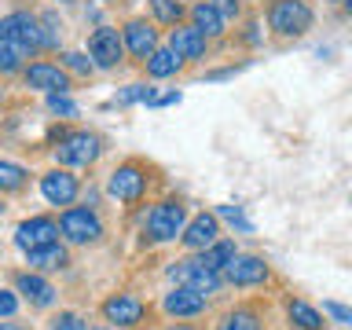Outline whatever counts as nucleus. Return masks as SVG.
Returning <instances> with one entry per match:
<instances>
[{"label": "nucleus", "mask_w": 352, "mask_h": 330, "mask_svg": "<svg viewBox=\"0 0 352 330\" xmlns=\"http://www.w3.org/2000/svg\"><path fill=\"white\" fill-rule=\"evenodd\" d=\"M268 26L279 37H301V33L312 30V8H308V0H272Z\"/></svg>", "instance_id": "1"}, {"label": "nucleus", "mask_w": 352, "mask_h": 330, "mask_svg": "<svg viewBox=\"0 0 352 330\" xmlns=\"http://www.w3.org/2000/svg\"><path fill=\"white\" fill-rule=\"evenodd\" d=\"M184 224H187V209H184V202H176V198H165V202H158L147 213L151 242H173L184 231Z\"/></svg>", "instance_id": "2"}, {"label": "nucleus", "mask_w": 352, "mask_h": 330, "mask_svg": "<svg viewBox=\"0 0 352 330\" xmlns=\"http://www.w3.org/2000/svg\"><path fill=\"white\" fill-rule=\"evenodd\" d=\"M0 30H4V41L26 48L30 55L37 48H44V26H41L37 15H30V11H15V15L0 19Z\"/></svg>", "instance_id": "3"}, {"label": "nucleus", "mask_w": 352, "mask_h": 330, "mask_svg": "<svg viewBox=\"0 0 352 330\" xmlns=\"http://www.w3.org/2000/svg\"><path fill=\"white\" fill-rule=\"evenodd\" d=\"M59 231L66 235V242H77V246H88V242H99L103 239V224H99V217L92 213V209H66V213L59 217Z\"/></svg>", "instance_id": "4"}, {"label": "nucleus", "mask_w": 352, "mask_h": 330, "mask_svg": "<svg viewBox=\"0 0 352 330\" xmlns=\"http://www.w3.org/2000/svg\"><path fill=\"white\" fill-rule=\"evenodd\" d=\"M169 275L176 279V286H191V290H198V294H217L220 290V272H213V268H206V264H198V257H187V261H176L173 268H169Z\"/></svg>", "instance_id": "5"}, {"label": "nucleus", "mask_w": 352, "mask_h": 330, "mask_svg": "<svg viewBox=\"0 0 352 330\" xmlns=\"http://www.w3.org/2000/svg\"><path fill=\"white\" fill-rule=\"evenodd\" d=\"M55 158L63 165H92L99 158V136H92V132H66L55 143Z\"/></svg>", "instance_id": "6"}, {"label": "nucleus", "mask_w": 352, "mask_h": 330, "mask_svg": "<svg viewBox=\"0 0 352 330\" xmlns=\"http://www.w3.org/2000/svg\"><path fill=\"white\" fill-rule=\"evenodd\" d=\"M272 275V268H268V261L264 257H257V253H235V257L228 261V268H224V279L231 283V286H261L264 279Z\"/></svg>", "instance_id": "7"}, {"label": "nucleus", "mask_w": 352, "mask_h": 330, "mask_svg": "<svg viewBox=\"0 0 352 330\" xmlns=\"http://www.w3.org/2000/svg\"><path fill=\"white\" fill-rule=\"evenodd\" d=\"M107 191L121 198V202H136V198L147 191V173L140 169L136 162H125V165H118L114 173H110V184H107Z\"/></svg>", "instance_id": "8"}, {"label": "nucleus", "mask_w": 352, "mask_h": 330, "mask_svg": "<svg viewBox=\"0 0 352 330\" xmlns=\"http://www.w3.org/2000/svg\"><path fill=\"white\" fill-rule=\"evenodd\" d=\"M88 55H92V63H96V66L110 70V66H118V63H121V55H125V41L118 37V30L99 26L92 37H88Z\"/></svg>", "instance_id": "9"}, {"label": "nucleus", "mask_w": 352, "mask_h": 330, "mask_svg": "<svg viewBox=\"0 0 352 330\" xmlns=\"http://www.w3.org/2000/svg\"><path fill=\"white\" fill-rule=\"evenodd\" d=\"M55 235H59V224H55L52 217H30V220H22L19 231H15V246L30 253V250H37V246L55 242Z\"/></svg>", "instance_id": "10"}, {"label": "nucleus", "mask_w": 352, "mask_h": 330, "mask_svg": "<svg viewBox=\"0 0 352 330\" xmlns=\"http://www.w3.org/2000/svg\"><path fill=\"white\" fill-rule=\"evenodd\" d=\"M77 191H81V184H77V176L66 173V169H52L48 176H41V195L48 198L52 206H74Z\"/></svg>", "instance_id": "11"}, {"label": "nucleus", "mask_w": 352, "mask_h": 330, "mask_svg": "<svg viewBox=\"0 0 352 330\" xmlns=\"http://www.w3.org/2000/svg\"><path fill=\"white\" fill-rule=\"evenodd\" d=\"M180 239H184L187 250H206V246H213V242L220 239V217H217V213H198L191 224H184Z\"/></svg>", "instance_id": "12"}, {"label": "nucleus", "mask_w": 352, "mask_h": 330, "mask_svg": "<svg viewBox=\"0 0 352 330\" xmlns=\"http://www.w3.org/2000/svg\"><path fill=\"white\" fill-rule=\"evenodd\" d=\"M206 294H198V290H191V286H176L173 294H165V301H162V308L169 316H176V319H191V316H202L206 312Z\"/></svg>", "instance_id": "13"}, {"label": "nucleus", "mask_w": 352, "mask_h": 330, "mask_svg": "<svg viewBox=\"0 0 352 330\" xmlns=\"http://www.w3.org/2000/svg\"><path fill=\"white\" fill-rule=\"evenodd\" d=\"M103 316L114 327H136L140 319L147 316V308H143V301H140V297H132V294H114L103 305Z\"/></svg>", "instance_id": "14"}, {"label": "nucleus", "mask_w": 352, "mask_h": 330, "mask_svg": "<svg viewBox=\"0 0 352 330\" xmlns=\"http://www.w3.org/2000/svg\"><path fill=\"white\" fill-rule=\"evenodd\" d=\"M26 85L52 96V92H66V88H70V77H66V70L55 63H33V66H26Z\"/></svg>", "instance_id": "15"}, {"label": "nucleus", "mask_w": 352, "mask_h": 330, "mask_svg": "<svg viewBox=\"0 0 352 330\" xmlns=\"http://www.w3.org/2000/svg\"><path fill=\"white\" fill-rule=\"evenodd\" d=\"M125 48L136 55V59L147 63L151 55H154V48H158V33H154L143 19H132L129 26H125Z\"/></svg>", "instance_id": "16"}, {"label": "nucleus", "mask_w": 352, "mask_h": 330, "mask_svg": "<svg viewBox=\"0 0 352 330\" xmlns=\"http://www.w3.org/2000/svg\"><path fill=\"white\" fill-rule=\"evenodd\" d=\"M169 48L180 55V59H202L206 55V33L198 26H176L169 33Z\"/></svg>", "instance_id": "17"}, {"label": "nucleus", "mask_w": 352, "mask_h": 330, "mask_svg": "<svg viewBox=\"0 0 352 330\" xmlns=\"http://www.w3.org/2000/svg\"><path fill=\"white\" fill-rule=\"evenodd\" d=\"M19 294L26 297L30 305H37V308H48L55 301V290H52V283H44L41 275H33V272H22L19 275Z\"/></svg>", "instance_id": "18"}, {"label": "nucleus", "mask_w": 352, "mask_h": 330, "mask_svg": "<svg viewBox=\"0 0 352 330\" xmlns=\"http://www.w3.org/2000/svg\"><path fill=\"white\" fill-rule=\"evenodd\" d=\"M26 257H30V268H37V272H55V268H66V250L59 246V242H48V246L30 250Z\"/></svg>", "instance_id": "19"}, {"label": "nucleus", "mask_w": 352, "mask_h": 330, "mask_svg": "<svg viewBox=\"0 0 352 330\" xmlns=\"http://www.w3.org/2000/svg\"><path fill=\"white\" fill-rule=\"evenodd\" d=\"M286 316H290V323L297 327V330H323L327 323H323V312L319 308H312L308 301H290L286 305Z\"/></svg>", "instance_id": "20"}, {"label": "nucleus", "mask_w": 352, "mask_h": 330, "mask_svg": "<svg viewBox=\"0 0 352 330\" xmlns=\"http://www.w3.org/2000/svg\"><path fill=\"white\" fill-rule=\"evenodd\" d=\"M231 257H235V242L231 239H217L213 246L198 250V264H206V268H213V272H224Z\"/></svg>", "instance_id": "21"}, {"label": "nucleus", "mask_w": 352, "mask_h": 330, "mask_svg": "<svg viewBox=\"0 0 352 330\" xmlns=\"http://www.w3.org/2000/svg\"><path fill=\"white\" fill-rule=\"evenodd\" d=\"M191 19H195V26L202 30L206 37H220V33H224V15H220L213 4H195Z\"/></svg>", "instance_id": "22"}, {"label": "nucleus", "mask_w": 352, "mask_h": 330, "mask_svg": "<svg viewBox=\"0 0 352 330\" xmlns=\"http://www.w3.org/2000/svg\"><path fill=\"white\" fill-rule=\"evenodd\" d=\"M180 66H184V59L173 48H154V55L147 59V74L151 77H173Z\"/></svg>", "instance_id": "23"}, {"label": "nucleus", "mask_w": 352, "mask_h": 330, "mask_svg": "<svg viewBox=\"0 0 352 330\" xmlns=\"http://www.w3.org/2000/svg\"><path fill=\"white\" fill-rule=\"evenodd\" d=\"M261 316H257V308H231V312L224 316V323H220V330H261Z\"/></svg>", "instance_id": "24"}, {"label": "nucleus", "mask_w": 352, "mask_h": 330, "mask_svg": "<svg viewBox=\"0 0 352 330\" xmlns=\"http://www.w3.org/2000/svg\"><path fill=\"white\" fill-rule=\"evenodd\" d=\"M22 59H30L26 48H19V44H11V41H0V74L22 70Z\"/></svg>", "instance_id": "25"}, {"label": "nucleus", "mask_w": 352, "mask_h": 330, "mask_svg": "<svg viewBox=\"0 0 352 330\" xmlns=\"http://www.w3.org/2000/svg\"><path fill=\"white\" fill-rule=\"evenodd\" d=\"M151 11L158 22H165V26H180V19H184L180 0H151Z\"/></svg>", "instance_id": "26"}, {"label": "nucleus", "mask_w": 352, "mask_h": 330, "mask_svg": "<svg viewBox=\"0 0 352 330\" xmlns=\"http://www.w3.org/2000/svg\"><path fill=\"white\" fill-rule=\"evenodd\" d=\"M26 184V169L15 162H0V191H19Z\"/></svg>", "instance_id": "27"}, {"label": "nucleus", "mask_w": 352, "mask_h": 330, "mask_svg": "<svg viewBox=\"0 0 352 330\" xmlns=\"http://www.w3.org/2000/svg\"><path fill=\"white\" fill-rule=\"evenodd\" d=\"M63 66H66V70H74V74H81V77H88L96 63H92V59H85L81 52H66V55H63Z\"/></svg>", "instance_id": "28"}, {"label": "nucleus", "mask_w": 352, "mask_h": 330, "mask_svg": "<svg viewBox=\"0 0 352 330\" xmlns=\"http://www.w3.org/2000/svg\"><path fill=\"white\" fill-rule=\"evenodd\" d=\"M52 330H88V323L77 312H59L52 319Z\"/></svg>", "instance_id": "29"}, {"label": "nucleus", "mask_w": 352, "mask_h": 330, "mask_svg": "<svg viewBox=\"0 0 352 330\" xmlns=\"http://www.w3.org/2000/svg\"><path fill=\"white\" fill-rule=\"evenodd\" d=\"M48 110H52V114H63V118H74L77 114V107L66 99V92H52L48 96Z\"/></svg>", "instance_id": "30"}, {"label": "nucleus", "mask_w": 352, "mask_h": 330, "mask_svg": "<svg viewBox=\"0 0 352 330\" xmlns=\"http://www.w3.org/2000/svg\"><path fill=\"white\" fill-rule=\"evenodd\" d=\"M323 312H327L330 319H338V323H345V327H352V308H349V305L327 301V305H323Z\"/></svg>", "instance_id": "31"}, {"label": "nucleus", "mask_w": 352, "mask_h": 330, "mask_svg": "<svg viewBox=\"0 0 352 330\" xmlns=\"http://www.w3.org/2000/svg\"><path fill=\"white\" fill-rule=\"evenodd\" d=\"M147 96H151V88H143V85H129L125 92H118V103H147Z\"/></svg>", "instance_id": "32"}, {"label": "nucleus", "mask_w": 352, "mask_h": 330, "mask_svg": "<svg viewBox=\"0 0 352 330\" xmlns=\"http://www.w3.org/2000/svg\"><path fill=\"white\" fill-rule=\"evenodd\" d=\"M15 308H19V297L11 290H0V316H15Z\"/></svg>", "instance_id": "33"}, {"label": "nucleus", "mask_w": 352, "mask_h": 330, "mask_svg": "<svg viewBox=\"0 0 352 330\" xmlns=\"http://www.w3.org/2000/svg\"><path fill=\"white\" fill-rule=\"evenodd\" d=\"M220 217H228L231 224H239V228H246V231H250V224L242 220V209H239V206H220Z\"/></svg>", "instance_id": "34"}, {"label": "nucleus", "mask_w": 352, "mask_h": 330, "mask_svg": "<svg viewBox=\"0 0 352 330\" xmlns=\"http://www.w3.org/2000/svg\"><path fill=\"white\" fill-rule=\"evenodd\" d=\"M213 8H217L224 19H235V15H239V0H213Z\"/></svg>", "instance_id": "35"}, {"label": "nucleus", "mask_w": 352, "mask_h": 330, "mask_svg": "<svg viewBox=\"0 0 352 330\" xmlns=\"http://www.w3.org/2000/svg\"><path fill=\"white\" fill-rule=\"evenodd\" d=\"M0 330H22L19 323H0Z\"/></svg>", "instance_id": "36"}, {"label": "nucleus", "mask_w": 352, "mask_h": 330, "mask_svg": "<svg viewBox=\"0 0 352 330\" xmlns=\"http://www.w3.org/2000/svg\"><path fill=\"white\" fill-rule=\"evenodd\" d=\"M345 8H349V15H352V0H345Z\"/></svg>", "instance_id": "37"}, {"label": "nucleus", "mask_w": 352, "mask_h": 330, "mask_svg": "<svg viewBox=\"0 0 352 330\" xmlns=\"http://www.w3.org/2000/svg\"><path fill=\"white\" fill-rule=\"evenodd\" d=\"M0 41H4V30H0Z\"/></svg>", "instance_id": "38"}, {"label": "nucleus", "mask_w": 352, "mask_h": 330, "mask_svg": "<svg viewBox=\"0 0 352 330\" xmlns=\"http://www.w3.org/2000/svg\"><path fill=\"white\" fill-rule=\"evenodd\" d=\"M0 99H4V88H0Z\"/></svg>", "instance_id": "39"}, {"label": "nucleus", "mask_w": 352, "mask_h": 330, "mask_svg": "<svg viewBox=\"0 0 352 330\" xmlns=\"http://www.w3.org/2000/svg\"><path fill=\"white\" fill-rule=\"evenodd\" d=\"M0 213H4V202H0Z\"/></svg>", "instance_id": "40"}, {"label": "nucleus", "mask_w": 352, "mask_h": 330, "mask_svg": "<svg viewBox=\"0 0 352 330\" xmlns=\"http://www.w3.org/2000/svg\"><path fill=\"white\" fill-rule=\"evenodd\" d=\"M63 4H70V0H63Z\"/></svg>", "instance_id": "41"}, {"label": "nucleus", "mask_w": 352, "mask_h": 330, "mask_svg": "<svg viewBox=\"0 0 352 330\" xmlns=\"http://www.w3.org/2000/svg\"><path fill=\"white\" fill-rule=\"evenodd\" d=\"M341 4H345V0H341Z\"/></svg>", "instance_id": "42"}, {"label": "nucleus", "mask_w": 352, "mask_h": 330, "mask_svg": "<svg viewBox=\"0 0 352 330\" xmlns=\"http://www.w3.org/2000/svg\"><path fill=\"white\" fill-rule=\"evenodd\" d=\"M173 330H176V327H173Z\"/></svg>", "instance_id": "43"}]
</instances>
